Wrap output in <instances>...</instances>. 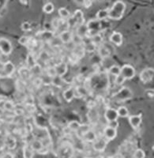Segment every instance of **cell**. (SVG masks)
<instances>
[{
  "mask_svg": "<svg viewBox=\"0 0 154 158\" xmlns=\"http://www.w3.org/2000/svg\"><path fill=\"white\" fill-rule=\"evenodd\" d=\"M104 118L107 123L116 121L119 118L117 110L113 108H107L104 111Z\"/></svg>",
  "mask_w": 154,
  "mask_h": 158,
  "instance_id": "cell-10",
  "label": "cell"
},
{
  "mask_svg": "<svg viewBox=\"0 0 154 158\" xmlns=\"http://www.w3.org/2000/svg\"><path fill=\"white\" fill-rule=\"evenodd\" d=\"M110 41L116 46H121L123 44V35L119 32H113L109 37Z\"/></svg>",
  "mask_w": 154,
  "mask_h": 158,
  "instance_id": "cell-17",
  "label": "cell"
},
{
  "mask_svg": "<svg viewBox=\"0 0 154 158\" xmlns=\"http://www.w3.org/2000/svg\"><path fill=\"white\" fill-rule=\"evenodd\" d=\"M30 146L34 152H38V153H40L44 149L43 144L40 139H33L30 143Z\"/></svg>",
  "mask_w": 154,
  "mask_h": 158,
  "instance_id": "cell-22",
  "label": "cell"
},
{
  "mask_svg": "<svg viewBox=\"0 0 154 158\" xmlns=\"http://www.w3.org/2000/svg\"><path fill=\"white\" fill-rule=\"evenodd\" d=\"M73 33L71 30H66L65 32H62L59 35V39L63 44H69L71 43L73 40Z\"/></svg>",
  "mask_w": 154,
  "mask_h": 158,
  "instance_id": "cell-15",
  "label": "cell"
},
{
  "mask_svg": "<svg viewBox=\"0 0 154 158\" xmlns=\"http://www.w3.org/2000/svg\"><path fill=\"white\" fill-rule=\"evenodd\" d=\"M63 98L66 102H71L75 98V88L69 87L63 91Z\"/></svg>",
  "mask_w": 154,
  "mask_h": 158,
  "instance_id": "cell-16",
  "label": "cell"
},
{
  "mask_svg": "<svg viewBox=\"0 0 154 158\" xmlns=\"http://www.w3.org/2000/svg\"><path fill=\"white\" fill-rule=\"evenodd\" d=\"M81 139L85 141L86 142H92V143H93V142L97 139V135H96V133L93 131V130L90 129L88 132H86V133L83 135Z\"/></svg>",
  "mask_w": 154,
  "mask_h": 158,
  "instance_id": "cell-20",
  "label": "cell"
},
{
  "mask_svg": "<svg viewBox=\"0 0 154 158\" xmlns=\"http://www.w3.org/2000/svg\"><path fill=\"white\" fill-rule=\"evenodd\" d=\"M154 70L153 68H146L144 69L141 73H140V80L143 83H148L151 81L153 78Z\"/></svg>",
  "mask_w": 154,
  "mask_h": 158,
  "instance_id": "cell-9",
  "label": "cell"
},
{
  "mask_svg": "<svg viewBox=\"0 0 154 158\" xmlns=\"http://www.w3.org/2000/svg\"><path fill=\"white\" fill-rule=\"evenodd\" d=\"M89 130H90L89 125H88V124H81L80 128H79L78 131H77L76 133H77V136L80 137V138H81L83 135H84L86 132H88Z\"/></svg>",
  "mask_w": 154,
  "mask_h": 158,
  "instance_id": "cell-31",
  "label": "cell"
},
{
  "mask_svg": "<svg viewBox=\"0 0 154 158\" xmlns=\"http://www.w3.org/2000/svg\"><path fill=\"white\" fill-rule=\"evenodd\" d=\"M42 82H43V81H42V79L40 77H36L33 81V85H35L36 87H39L42 84Z\"/></svg>",
  "mask_w": 154,
  "mask_h": 158,
  "instance_id": "cell-49",
  "label": "cell"
},
{
  "mask_svg": "<svg viewBox=\"0 0 154 158\" xmlns=\"http://www.w3.org/2000/svg\"><path fill=\"white\" fill-rule=\"evenodd\" d=\"M107 126H108V127H112V128H114V129H116L117 130V128H118V127H119V123H118V121H112V122H109V123H108V125H107Z\"/></svg>",
  "mask_w": 154,
  "mask_h": 158,
  "instance_id": "cell-48",
  "label": "cell"
},
{
  "mask_svg": "<svg viewBox=\"0 0 154 158\" xmlns=\"http://www.w3.org/2000/svg\"><path fill=\"white\" fill-rule=\"evenodd\" d=\"M47 73H48V76L51 79H52V77H54L56 76V70H55L54 67H49V68L47 70Z\"/></svg>",
  "mask_w": 154,
  "mask_h": 158,
  "instance_id": "cell-43",
  "label": "cell"
},
{
  "mask_svg": "<svg viewBox=\"0 0 154 158\" xmlns=\"http://www.w3.org/2000/svg\"><path fill=\"white\" fill-rule=\"evenodd\" d=\"M58 12H59V18L63 20H65V21H66L67 19H69V18L70 17V11L66 9V7L59 8V10H58Z\"/></svg>",
  "mask_w": 154,
  "mask_h": 158,
  "instance_id": "cell-28",
  "label": "cell"
},
{
  "mask_svg": "<svg viewBox=\"0 0 154 158\" xmlns=\"http://www.w3.org/2000/svg\"><path fill=\"white\" fill-rule=\"evenodd\" d=\"M36 40H40L42 42H49L52 40L54 39L56 36V34L53 31L50 30H44V31H40L36 34Z\"/></svg>",
  "mask_w": 154,
  "mask_h": 158,
  "instance_id": "cell-6",
  "label": "cell"
},
{
  "mask_svg": "<svg viewBox=\"0 0 154 158\" xmlns=\"http://www.w3.org/2000/svg\"><path fill=\"white\" fill-rule=\"evenodd\" d=\"M98 54L101 58L105 59L109 57L110 50L104 44H101L98 47Z\"/></svg>",
  "mask_w": 154,
  "mask_h": 158,
  "instance_id": "cell-24",
  "label": "cell"
},
{
  "mask_svg": "<svg viewBox=\"0 0 154 158\" xmlns=\"http://www.w3.org/2000/svg\"><path fill=\"white\" fill-rule=\"evenodd\" d=\"M80 126H81V123L77 121H70L68 123V126H67V129L70 130V131H72V132H77L78 131V129L80 128Z\"/></svg>",
  "mask_w": 154,
  "mask_h": 158,
  "instance_id": "cell-30",
  "label": "cell"
},
{
  "mask_svg": "<svg viewBox=\"0 0 154 158\" xmlns=\"http://www.w3.org/2000/svg\"><path fill=\"white\" fill-rule=\"evenodd\" d=\"M136 74L135 69L129 64H125L121 67L120 70V75H122L125 80H131L134 78Z\"/></svg>",
  "mask_w": 154,
  "mask_h": 158,
  "instance_id": "cell-4",
  "label": "cell"
},
{
  "mask_svg": "<svg viewBox=\"0 0 154 158\" xmlns=\"http://www.w3.org/2000/svg\"><path fill=\"white\" fill-rule=\"evenodd\" d=\"M15 108H16V105L15 104V103L11 101L6 100L2 104V108L4 109V111H6L8 112H14Z\"/></svg>",
  "mask_w": 154,
  "mask_h": 158,
  "instance_id": "cell-26",
  "label": "cell"
},
{
  "mask_svg": "<svg viewBox=\"0 0 154 158\" xmlns=\"http://www.w3.org/2000/svg\"><path fill=\"white\" fill-rule=\"evenodd\" d=\"M13 52L12 44L9 40L6 38H0V52L5 56H9Z\"/></svg>",
  "mask_w": 154,
  "mask_h": 158,
  "instance_id": "cell-7",
  "label": "cell"
},
{
  "mask_svg": "<svg viewBox=\"0 0 154 158\" xmlns=\"http://www.w3.org/2000/svg\"><path fill=\"white\" fill-rule=\"evenodd\" d=\"M63 21H64V20L61 19L60 18H55L52 21L51 25H52V27L53 28V29H54L55 31H56L59 29V26L61 25V24L63 23Z\"/></svg>",
  "mask_w": 154,
  "mask_h": 158,
  "instance_id": "cell-36",
  "label": "cell"
},
{
  "mask_svg": "<svg viewBox=\"0 0 154 158\" xmlns=\"http://www.w3.org/2000/svg\"><path fill=\"white\" fill-rule=\"evenodd\" d=\"M0 158H13V156L10 153H6V154L0 156Z\"/></svg>",
  "mask_w": 154,
  "mask_h": 158,
  "instance_id": "cell-51",
  "label": "cell"
},
{
  "mask_svg": "<svg viewBox=\"0 0 154 158\" xmlns=\"http://www.w3.org/2000/svg\"><path fill=\"white\" fill-rule=\"evenodd\" d=\"M117 135V130L108 126H106L103 131V136L108 141H111L115 139Z\"/></svg>",
  "mask_w": 154,
  "mask_h": 158,
  "instance_id": "cell-13",
  "label": "cell"
},
{
  "mask_svg": "<svg viewBox=\"0 0 154 158\" xmlns=\"http://www.w3.org/2000/svg\"><path fill=\"white\" fill-rule=\"evenodd\" d=\"M23 157L24 158H33L34 151L31 147L30 144H25L23 146Z\"/></svg>",
  "mask_w": 154,
  "mask_h": 158,
  "instance_id": "cell-21",
  "label": "cell"
},
{
  "mask_svg": "<svg viewBox=\"0 0 154 158\" xmlns=\"http://www.w3.org/2000/svg\"><path fill=\"white\" fill-rule=\"evenodd\" d=\"M108 10L109 9H102L97 11V15H96V19L101 22L103 20L108 18Z\"/></svg>",
  "mask_w": 154,
  "mask_h": 158,
  "instance_id": "cell-25",
  "label": "cell"
},
{
  "mask_svg": "<svg viewBox=\"0 0 154 158\" xmlns=\"http://www.w3.org/2000/svg\"><path fill=\"white\" fill-rule=\"evenodd\" d=\"M4 63L3 62H2L1 60H0V72L2 71V70H3V67H4Z\"/></svg>",
  "mask_w": 154,
  "mask_h": 158,
  "instance_id": "cell-52",
  "label": "cell"
},
{
  "mask_svg": "<svg viewBox=\"0 0 154 158\" xmlns=\"http://www.w3.org/2000/svg\"><path fill=\"white\" fill-rule=\"evenodd\" d=\"M70 158H77V157H76V156H73H73H72Z\"/></svg>",
  "mask_w": 154,
  "mask_h": 158,
  "instance_id": "cell-54",
  "label": "cell"
},
{
  "mask_svg": "<svg viewBox=\"0 0 154 158\" xmlns=\"http://www.w3.org/2000/svg\"><path fill=\"white\" fill-rule=\"evenodd\" d=\"M72 54L75 56V57H77L78 59L84 57L85 54V51L84 46H83L82 44L78 45H74V48L73 49Z\"/></svg>",
  "mask_w": 154,
  "mask_h": 158,
  "instance_id": "cell-18",
  "label": "cell"
},
{
  "mask_svg": "<svg viewBox=\"0 0 154 158\" xmlns=\"http://www.w3.org/2000/svg\"><path fill=\"white\" fill-rule=\"evenodd\" d=\"M4 142H5V146H7L9 149H14L16 146V140L15 138L11 136L6 137Z\"/></svg>",
  "mask_w": 154,
  "mask_h": 158,
  "instance_id": "cell-32",
  "label": "cell"
},
{
  "mask_svg": "<svg viewBox=\"0 0 154 158\" xmlns=\"http://www.w3.org/2000/svg\"><path fill=\"white\" fill-rule=\"evenodd\" d=\"M112 98L117 102H123L133 98V92L127 87H123L116 94L113 95Z\"/></svg>",
  "mask_w": 154,
  "mask_h": 158,
  "instance_id": "cell-3",
  "label": "cell"
},
{
  "mask_svg": "<svg viewBox=\"0 0 154 158\" xmlns=\"http://www.w3.org/2000/svg\"><path fill=\"white\" fill-rule=\"evenodd\" d=\"M108 141L104 136L97 138V139L93 142V149L96 152L102 153L105 150L106 147L108 146Z\"/></svg>",
  "mask_w": 154,
  "mask_h": 158,
  "instance_id": "cell-5",
  "label": "cell"
},
{
  "mask_svg": "<svg viewBox=\"0 0 154 158\" xmlns=\"http://www.w3.org/2000/svg\"><path fill=\"white\" fill-rule=\"evenodd\" d=\"M90 41L93 44L95 45L96 47H99L100 45L102 44V41H103V37L102 36L100 35V33H97L96 34L95 36H92L91 38H89Z\"/></svg>",
  "mask_w": 154,
  "mask_h": 158,
  "instance_id": "cell-29",
  "label": "cell"
},
{
  "mask_svg": "<svg viewBox=\"0 0 154 158\" xmlns=\"http://www.w3.org/2000/svg\"><path fill=\"white\" fill-rule=\"evenodd\" d=\"M125 10V2L123 1H116L108 10V18L113 21H119L123 18Z\"/></svg>",
  "mask_w": 154,
  "mask_h": 158,
  "instance_id": "cell-1",
  "label": "cell"
},
{
  "mask_svg": "<svg viewBox=\"0 0 154 158\" xmlns=\"http://www.w3.org/2000/svg\"><path fill=\"white\" fill-rule=\"evenodd\" d=\"M142 115H133L129 116L128 118V121H129V123L131 125V127L133 129H138L140 127L141 123H142Z\"/></svg>",
  "mask_w": 154,
  "mask_h": 158,
  "instance_id": "cell-14",
  "label": "cell"
},
{
  "mask_svg": "<svg viewBox=\"0 0 154 158\" xmlns=\"http://www.w3.org/2000/svg\"><path fill=\"white\" fill-rule=\"evenodd\" d=\"M125 81L126 80L124 79V77H123L122 75L119 74L118 76H116V77H115V83L117 85H123L124 82H125Z\"/></svg>",
  "mask_w": 154,
  "mask_h": 158,
  "instance_id": "cell-42",
  "label": "cell"
},
{
  "mask_svg": "<svg viewBox=\"0 0 154 158\" xmlns=\"http://www.w3.org/2000/svg\"><path fill=\"white\" fill-rule=\"evenodd\" d=\"M4 109L2 108H0V118L4 115Z\"/></svg>",
  "mask_w": 154,
  "mask_h": 158,
  "instance_id": "cell-53",
  "label": "cell"
},
{
  "mask_svg": "<svg viewBox=\"0 0 154 158\" xmlns=\"http://www.w3.org/2000/svg\"><path fill=\"white\" fill-rule=\"evenodd\" d=\"M16 86L18 90L21 92L24 91L25 89V81H24L22 79H18L16 82Z\"/></svg>",
  "mask_w": 154,
  "mask_h": 158,
  "instance_id": "cell-39",
  "label": "cell"
},
{
  "mask_svg": "<svg viewBox=\"0 0 154 158\" xmlns=\"http://www.w3.org/2000/svg\"><path fill=\"white\" fill-rule=\"evenodd\" d=\"M76 35L81 38V39H85L86 38V33H87V28H86L85 25H81L79 27L76 29Z\"/></svg>",
  "mask_w": 154,
  "mask_h": 158,
  "instance_id": "cell-27",
  "label": "cell"
},
{
  "mask_svg": "<svg viewBox=\"0 0 154 158\" xmlns=\"http://www.w3.org/2000/svg\"><path fill=\"white\" fill-rule=\"evenodd\" d=\"M55 70H56V76L59 77H63V75L66 74L68 70V64L66 62H60L54 66Z\"/></svg>",
  "mask_w": 154,
  "mask_h": 158,
  "instance_id": "cell-12",
  "label": "cell"
},
{
  "mask_svg": "<svg viewBox=\"0 0 154 158\" xmlns=\"http://www.w3.org/2000/svg\"><path fill=\"white\" fill-rule=\"evenodd\" d=\"M14 113L15 114V115H18V116H21V115H23L25 114V108H15V111H14Z\"/></svg>",
  "mask_w": 154,
  "mask_h": 158,
  "instance_id": "cell-44",
  "label": "cell"
},
{
  "mask_svg": "<svg viewBox=\"0 0 154 158\" xmlns=\"http://www.w3.org/2000/svg\"><path fill=\"white\" fill-rule=\"evenodd\" d=\"M145 94H146L149 97H150V98H152L154 96V92L152 89H147L146 91H145Z\"/></svg>",
  "mask_w": 154,
  "mask_h": 158,
  "instance_id": "cell-50",
  "label": "cell"
},
{
  "mask_svg": "<svg viewBox=\"0 0 154 158\" xmlns=\"http://www.w3.org/2000/svg\"><path fill=\"white\" fill-rule=\"evenodd\" d=\"M26 63H27L28 68L29 69L33 68V67H36V65L38 64L36 63V59L35 58L34 55L32 54V52H29V54H28L27 58H26Z\"/></svg>",
  "mask_w": 154,
  "mask_h": 158,
  "instance_id": "cell-23",
  "label": "cell"
},
{
  "mask_svg": "<svg viewBox=\"0 0 154 158\" xmlns=\"http://www.w3.org/2000/svg\"><path fill=\"white\" fill-rule=\"evenodd\" d=\"M1 122H2V119H1V118H0V125H1Z\"/></svg>",
  "mask_w": 154,
  "mask_h": 158,
  "instance_id": "cell-55",
  "label": "cell"
},
{
  "mask_svg": "<svg viewBox=\"0 0 154 158\" xmlns=\"http://www.w3.org/2000/svg\"><path fill=\"white\" fill-rule=\"evenodd\" d=\"M120 70H121V67L117 66V65H112L109 69H108V73L110 74H111L112 76H118L120 74Z\"/></svg>",
  "mask_w": 154,
  "mask_h": 158,
  "instance_id": "cell-37",
  "label": "cell"
},
{
  "mask_svg": "<svg viewBox=\"0 0 154 158\" xmlns=\"http://www.w3.org/2000/svg\"><path fill=\"white\" fill-rule=\"evenodd\" d=\"M145 153L144 150L142 149H138L135 151L134 153V158H145Z\"/></svg>",
  "mask_w": 154,
  "mask_h": 158,
  "instance_id": "cell-40",
  "label": "cell"
},
{
  "mask_svg": "<svg viewBox=\"0 0 154 158\" xmlns=\"http://www.w3.org/2000/svg\"><path fill=\"white\" fill-rule=\"evenodd\" d=\"M22 29L25 32H29L32 29V25L29 22H25L22 24Z\"/></svg>",
  "mask_w": 154,
  "mask_h": 158,
  "instance_id": "cell-41",
  "label": "cell"
},
{
  "mask_svg": "<svg viewBox=\"0 0 154 158\" xmlns=\"http://www.w3.org/2000/svg\"><path fill=\"white\" fill-rule=\"evenodd\" d=\"M68 28L70 30L71 29H77L80 25L84 24V15L81 10H76L72 15L66 20Z\"/></svg>",
  "mask_w": 154,
  "mask_h": 158,
  "instance_id": "cell-2",
  "label": "cell"
},
{
  "mask_svg": "<svg viewBox=\"0 0 154 158\" xmlns=\"http://www.w3.org/2000/svg\"><path fill=\"white\" fill-rule=\"evenodd\" d=\"M42 10H43L45 14H47V15H51V14H52L53 11L55 10V6L52 2H48L44 5Z\"/></svg>",
  "mask_w": 154,
  "mask_h": 158,
  "instance_id": "cell-33",
  "label": "cell"
},
{
  "mask_svg": "<svg viewBox=\"0 0 154 158\" xmlns=\"http://www.w3.org/2000/svg\"><path fill=\"white\" fill-rule=\"evenodd\" d=\"M15 67L10 61L6 62L4 63L3 70L0 72V77H8L12 76V74L15 73Z\"/></svg>",
  "mask_w": 154,
  "mask_h": 158,
  "instance_id": "cell-8",
  "label": "cell"
},
{
  "mask_svg": "<svg viewBox=\"0 0 154 158\" xmlns=\"http://www.w3.org/2000/svg\"><path fill=\"white\" fill-rule=\"evenodd\" d=\"M52 82L53 83L54 85H56L58 88H61L63 85V77H59V76H56V77H52Z\"/></svg>",
  "mask_w": 154,
  "mask_h": 158,
  "instance_id": "cell-35",
  "label": "cell"
},
{
  "mask_svg": "<svg viewBox=\"0 0 154 158\" xmlns=\"http://www.w3.org/2000/svg\"><path fill=\"white\" fill-rule=\"evenodd\" d=\"M116 110L119 117H121V118H127V117L129 116V110L127 109V107H119V108Z\"/></svg>",
  "mask_w": 154,
  "mask_h": 158,
  "instance_id": "cell-34",
  "label": "cell"
},
{
  "mask_svg": "<svg viewBox=\"0 0 154 158\" xmlns=\"http://www.w3.org/2000/svg\"><path fill=\"white\" fill-rule=\"evenodd\" d=\"M31 39H32V37H29V36H22L19 38V40H18V43H19L20 44H22V46H27V47H29V45L31 41Z\"/></svg>",
  "mask_w": 154,
  "mask_h": 158,
  "instance_id": "cell-38",
  "label": "cell"
},
{
  "mask_svg": "<svg viewBox=\"0 0 154 158\" xmlns=\"http://www.w3.org/2000/svg\"><path fill=\"white\" fill-rule=\"evenodd\" d=\"M18 74H19L20 77H21L20 79L23 80L24 81H26L27 80H29L31 77V76H32L30 69L25 67L19 69V70H18Z\"/></svg>",
  "mask_w": 154,
  "mask_h": 158,
  "instance_id": "cell-19",
  "label": "cell"
},
{
  "mask_svg": "<svg viewBox=\"0 0 154 158\" xmlns=\"http://www.w3.org/2000/svg\"><path fill=\"white\" fill-rule=\"evenodd\" d=\"M25 109H26V111H29V113H32L36 111L34 104H26L25 106Z\"/></svg>",
  "mask_w": 154,
  "mask_h": 158,
  "instance_id": "cell-45",
  "label": "cell"
},
{
  "mask_svg": "<svg viewBox=\"0 0 154 158\" xmlns=\"http://www.w3.org/2000/svg\"><path fill=\"white\" fill-rule=\"evenodd\" d=\"M25 105L26 104H34V99L31 95L26 96L25 98Z\"/></svg>",
  "mask_w": 154,
  "mask_h": 158,
  "instance_id": "cell-46",
  "label": "cell"
},
{
  "mask_svg": "<svg viewBox=\"0 0 154 158\" xmlns=\"http://www.w3.org/2000/svg\"><path fill=\"white\" fill-rule=\"evenodd\" d=\"M87 30L96 31V32H100L102 29V23L101 22L98 21L97 19H91L89 20L85 25Z\"/></svg>",
  "mask_w": 154,
  "mask_h": 158,
  "instance_id": "cell-11",
  "label": "cell"
},
{
  "mask_svg": "<svg viewBox=\"0 0 154 158\" xmlns=\"http://www.w3.org/2000/svg\"><path fill=\"white\" fill-rule=\"evenodd\" d=\"M81 4L84 6V7L86 8V9H88V8H90L93 5V2L90 1V0H86V1H83L81 2Z\"/></svg>",
  "mask_w": 154,
  "mask_h": 158,
  "instance_id": "cell-47",
  "label": "cell"
}]
</instances>
